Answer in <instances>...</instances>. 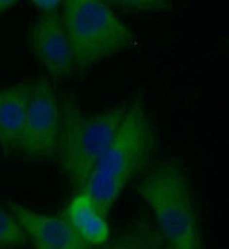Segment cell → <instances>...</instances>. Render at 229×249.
I'll list each match as a JSON object with an SVG mask.
<instances>
[{
  "label": "cell",
  "mask_w": 229,
  "mask_h": 249,
  "mask_svg": "<svg viewBox=\"0 0 229 249\" xmlns=\"http://www.w3.org/2000/svg\"><path fill=\"white\" fill-rule=\"evenodd\" d=\"M156 145V132L145 103L132 102L82 191L107 216L127 185L148 166Z\"/></svg>",
  "instance_id": "obj_1"
},
{
  "label": "cell",
  "mask_w": 229,
  "mask_h": 249,
  "mask_svg": "<svg viewBox=\"0 0 229 249\" xmlns=\"http://www.w3.org/2000/svg\"><path fill=\"white\" fill-rule=\"evenodd\" d=\"M60 100V130L54 160L68 182L82 191L122 122L126 106L88 113L69 95Z\"/></svg>",
  "instance_id": "obj_2"
},
{
  "label": "cell",
  "mask_w": 229,
  "mask_h": 249,
  "mask_svg": "<svg viewBox=\"0 0 229 249\" xmlns=\"http://www.w3.org/2000/svg\"><path fill=\"white\" fill-rule=\"evenodd\" d=\"M138 192L148 205L166 247L205 249L192 186L180 165H156L141 179Z\"/></svg>",
  "instance_id": "obj_3"
},
{
  "label": "cell",
  "mask_w": 229,
  "mask_h": 249,
  "mask_svg": "<svg viewBox=\"0 0 229 249\" xmlns=\"http://www.w3.org/2000/svg\"><path fill=\"white\" fill-rule=\"evenodd\" d=\"M62 22L79 72H88L129 49L133 32L105 0H63Z\"/></svg>",
  "instance_id": "obj_4"
},
{
  "label": "cell",
  "mask_w": 229,
  "mask_h": 249,
  "mask_svg": "<svg viewBox=\"0 0 229 249\" xmlns=\"http://www.w3.org/2000/svg\"><path fill=\"white\" fill-rule=\"evenodd\" d=\"M30 83L19 155L30 160H54L60 130L59 95L45 77Z\"/></svg>",
  "instance_id": "obj_5"
},
{
  "label": "cell",
  "mask_w": 229,
  "mask_h": 249,
  "mask_svg": "<svg viewBox=\"0 0 229 249\" xmlns=\"http://www.w3.org/2000/svg\"><path fill=\"white\" fill-rule=\"evenodd\" d=\"M27 46L49 77L62 80L76 71L75 56L60 15L42 13L27 30Z\"/></svg>",
  "instance_id": "obj_6"
},
{
  "label": "cell",
  "mask_w": 229,
  "mask_h": 249,
  "mask_svg": "<svg viewBox=\"0 0 229 249\" xmlns=\"http://www.w3.org/2000/svg\"><path fill=\"white\" fill-rule=\"evenodd\" d=\"M7 209L33 244L49 249H90L83 244L63 216L42 213L13 200L7 203Z\"/></svg>",
  "instance_id": "obj_7"
},
{
  "label": "cell",
  "mask_w": 229,
  "mask_h": 249,
  "mask_svg": "<svg viewBox=\"0 0 229 249\" xmlns=\"http://www.w3.org/2000/svg\"><path fill=\"white\" fill-rule=\"evenodd\" d=\"M30 86L22 82L0 88V149L6 155L19 153Z\"/></svg>",
  "instance_id": "obj_8"
},
{
  "label": "cell",
  "mask_w": 229,
  "mask_h": 249,
  "mask_svg": "<svg viewBox=\"0 0 229 249\" xmlns=\"http://www.w3.org/2000/svg\"><path fill=\"white\" fill-rule=\"evenodd\" d=\"M63 218L69 222L83 244L90 249L99 248L110 239L107 216L85 191H79L68 202Z\"/></svg>",
  "instance_id": "obj_9"
},
{
  "label": "cell",
  "mask_w": 229,
  "mask_h": 249,
  "mask_svg": "<svg viewBox=\"0 0 229 249\" xmlns=\"http://www.w3.org/2000/svg\"><path fill=\"white\" fill-rule=\"evenodd\" d=\"M165 241L153 221L138 218L96 249H163Z\"/></svg>",
  "instance_id": "obj_10"
},
{
  "label": "cell",
  "mask_w": 229,
  "mask_h": 249,
  "mask_svg": "<svg viewBox=\"0 0 229 249\" xmlns=\"http://www.w3.org/2000/svg\"><path fill=\"white\" fill-rule=\"evenodd\" d=\"M27 241L29 238L18 219L9 209L0 206V249H19Z\"/></svg>",
  "instance_id": "obj_11"
},
{
  "label": "cell",
  "mask_w": 229,
  "mask_h": 249,
  "mask_svg": "<svg viewBox=\"0 0 229 249\" xmlns=\"http://www.w3.org/2000/svg\"><path fill=\"white\" fill-rule=\"evenodd\" d=\"M107 1L141 12H163L169 9V0H107Z\"/></svg>",
  "instance_id": "obj_12"
},
{
  "label": "cell",
  "mask_w": 229,
  "mask_h": 249,
  "mask_svg": "<svg viewBox=\"0 0 229 249\" xmlns=\"http://www.w3.org/2000/svg\"><path fill=\"white\" fill-rule=\"evenodd\" d=\"M30 1L43 13H52V12H56L57 7L62 6L63 0H30Z\"/></svg>",
  "instance_id": "obj_13"
},
{
  "label": "cell",
  "mask_w": 229,
  "mask_h": 249,
  "mask_svg": "<svg viewBox=\"0 0 229 249\" xmlns=\"http://www.w3.org/2000/svg\"><path fill=\"white\" fill-rule=\"evenodd\" d=\"M19 1L20 0H0V16L7 10H10L12 7H15Z\"/></svg>",
  "instance_id": "obj_14"
},
{
  "label": "cell",
  "mask_w": 229,
  "mask_h": 249,
  "mask_svg": "<svg viewBox=\"0 0 229 249\" xmlns=\"http://www.w3.org/2000/svg\"><path fill=\"white\" fill-rule=\"evenodd\" d=\"M33 247H35V249H49V248H46V247H42V245H37V244H33Z\"/></svg>",
  "instance_id": "obj_15"
},
{
  "label": "cell",
  "mask_w": 229,
  "mask_h": 249,
  "mask_svg": "<svg viewBox=\"0 0 229 249\" xmlns=\"http://www.w3.org/2000/svg\"><path fill=\"white\" fill-rule=\"evenodd\" d=\"M163 249H171V248H169V247H166V245H165V247H163Z\"/></svg>",
  "instance_id": "obj_16"
}]
</instances>
